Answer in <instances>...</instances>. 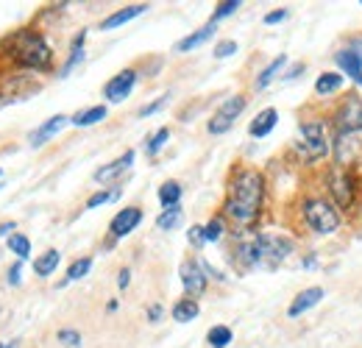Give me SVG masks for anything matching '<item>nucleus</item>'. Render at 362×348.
I'll use <instances>...</instances> for the list:
<instances>
[{
    "label": "nucleus",
    "instance_id": "f257e3e1",
    "mask_svg": "<svg viewBox=\"0 0 362 348\" xmlns=\"http://www.w3.org/2000/svg\"><path fill=\"white\" fill-rule=\"evenodd\" d=\"M265 190H268L265 176L257 167H237L229 179L223 218L240 229L254 226L262 215V207H265Z\"/></svg>",
    "mask_w": 362,
    "mask_h": 348
},
{
    "label": "nucleus",
    "instance_id": "f03ea898",
    "mask_svg": "<svg viewBox=\"0 0 362 348\" xmlns=\"http://www.w3.org/2000/svg\"><path fill=\"white\" fill-rule=\"evenodd\" d=\"M293 248H295L293 237L259 232V234H251V237H240V243L234 248V262L243 270H251V268L273 270L293 254Z\"/></svg>",
    "mask_w": 362,
    "mask_h": 348
},
{
    "label": "nucleus",
    "instance_id": "7ed1b4c3",
    "mask_svg": "<svg viewBox=\"0 0 362 348\" xmlns=\"http://www.w3.org/2000/svg\"><path fill=\"white\" fill-rule=\"evenodd\" d=\"M329 120L326 117H309L298 123V139L293 142L295 156L304 164H318L326 156H331V134H329Z\"/></svg>",
    "mask_w": 362,
    "mask_h": 348
},
{
    "label": "nucleus",
    "instance_id": "20e7f679",
    "mask_svg": "<svg viewBox=\"0 0 362 348\" xmlns=\"http://www.w3.org/2000/svg\"><path fill=\"white\" fill-rule=\"evenodd\" d=\"M9 53H12V59H15L20 67H28V70L45 73V70H51V64H53V51H51V45L45 42L42 34H37V31H31V28L17 31V34L9 40Z\"/></svg>",
    "mask_w": 362,
    "mask_h": 348
},
{
    "label": "nucleus",
    "instance_id": "39448f33",
    "mask_svg": "<svg viewBox=\"0 0 362 348\" xmlns=\"http://www.w3.org/2000/svg\"><path fill=\"white\" fill-rule=\"evenodd\" d=\"M301 218H304V226L320 237H329L343 226L340 209L326 195H307L301 201Z\"/></svg>",
    "mask_w": 362,
    "mask_h": 348
},
{
    "label": "nucleus",
    "instance_id": "423d86ee",
    "mask_svg": "<svg viewBox=\"0 0 362 348\" xmlns=\"http://www.w3.org/2000/svg\"><path fill=\"white\" fill-rule=\"evenodd\" d=\"M326 190L331 195V204L343 212L354 209L356 204V193H359V182H356V173L348 167H337L331 164L326 170Z\"/></svg>",
    "mask_w": 362,
    "mask_h": 348
},
{
    "label": "nucleus",
    "instance_id": "0eeeda50",
    "mask_svg": "<svg viewBox=\"0 0 362 348\" xmlns=\"http://www.w3.org/2000/svg\"><path fill=\"white\" fill-rule=\"evenodd\" d=\"M331 159H334L337 167L354 170L362 162V139H359V134H354V131H334Z\"/></svg>",
    "mask_w": 362,
    "mask_h": 348
},
{
    "label": "nucleus",
    "instance_id": "6e6552de",
    "mask_svg": "<svg viewBox=\"0 0 362 348\" xmlns=\"http://www.w3.org/2000/svg\"><path fill=\"white\" fill-rule=\"evenodd\" d=\"M245 106H248V98L245 95H232V98H226L218 109H215V114L209 117V123H207V131L209 134H226L232 125H234V120L245 112Z\"/></svg>",
    "mask_w": 362,
    "mask_h": 348
},
{
    "label": "nucleus",
    "instance_id": "1a4fd4ad",
    "mask_svg": "<svg viewBox=\"0 0 362 348\" xmlns=\"http://www.w3.org/2000/svg\"><path fill=\"white\" fill-rule=\"evenodd\" d=\"M334 131H354V134H362V98L359 95H348L337 103V109L331 112V120Z\"/></svg>",
    "mask_w": 362,
    "mask_h": 348
},
{
    "label": "nucleus",
    "instance_id": "9d476101",
    "mask_svg": "<svg viewBox=\"0 0 362 348\" xmlns=\"http://www.w3.org/2000/svg\"><path fill=\"white\" fill-rule=\"evenodd\" d=\"M334 64L343 76H348V81L362 89V42H348L345 48H340L334 53Z\"/></svg>",
    "mask_w": 362,
    "mask_h": 348
},
{
    "label": "nucleus",
    "instance_id": "9b49d317",
    "mask_svg": "<svg viewBox=\"0 0 362 348\" xmlns=\"http://www.w3.org/2000/svg\"><path fill=\"white\" fill-rule=\"evenodd\" d=\"M178 273H181V284H184V293H187L190 298H201V295L207 293L209 276H207L201 259H184V262H181V268H178Z\"/></svg>",
    "mask_w": 362,
    "mask_h": 348
},
{
    "label": "nucleus",
    "instance_id": "f8f14e48",
    "mask_svg": "<svg viewBox=\"0 0 362 348\" xmlns=\"http://www.w3.org/2000/svg\"><path fill=\"white\" fill-rule=\"evenodd\" d=\"M137 70L134 67H128V70H120L117 76H112L109 81H106V87H103V98L109 101V103H123L131 92H134V87H137Z\"/></svg>",
    "mask_w": 362,
    "mask_h": 348
},
{
    "label": "nucleus",
    "instance_id": "ddd939ff",
    "mask_svg": "<svg viewBox=\"0 0 362 348\" xmlns=\"http://www.w3.org/2000/svg\"><path fill=\"white\" fill-rule=\"evenodd\" d=\"M139 223H142V209H139V207H126V209H120V212L112 218L109 234H112V240H123V237H128Z\"/></svg>",
    "mask_w": 362,
    "mask_h": 348
},
{
    "label": "nucleus",
    "instance_id": "4468645a",
    "mask_svg": "<svg viewBox=\"0 0 362 348\" xmlns=\"http://www.w3.org/2000/svg\"><path fill=\"white\" fill-rule=\"evenodd\" d=\"M323 295H326L323 287H307V290H301V293L290 301V306H287V317H301L304 312H309L312 306H318V304L323 301Z\"/></svg>",
    "mask_w": 362,
    "mask_h": 348
},
{
    "label": "nucleus",
    "instance_id": "2eb2a0df",
    "mask_svg": "<svg viewBox=\"0 0 362 348\" xmlns=\"http://www.w3.org/2000/svg\"><path fill=\"white\" fill-rule=\"evenodd\" d=\"M134 150H126L120 159H114V162H109V164H103V167H98L95 170V182L98 184H106V182H114V179H120L123 173H128L131 170V164H134Z\"/></svg>",
    "mask_w": 362,
    "mask_h": 348
},
{
    "label": "nucleus",
    "instance_id": "dca6fc26",
    "mask_svg": "<svg viewBox=\"0 0 362 348\" xmlns=\"http://www.w3.org/2000/svg\"><path fill=\"white\" fill-rule=\"evenodd\" d=\"M145 12H148V3H134V6H126V9L114 12V15H109V17L101 23V31H114V28H120V26L131 23L134 17L145 15Z\"/></svg>",
    "mask_w": 362,
    "mask_h": 348
},
{
    "label": "nucleus",
    "instance_id": "f3484780",
    "mask_svg": "<svg viewBox=\"0 0 362 348\" xmlns=\"http://www.w3.org/2000/svg\"><path fill=\"white\" fill-rule=\"evenodd\" d=\"M276 123H279V112H276L273 106H268V109H262V112L251 120L248 134H251L254 139H262V137H268V134L276 128Z\"/></svg>",
    "mask_w": 362,
    "mask_h": 348
},
{
    "label": "nucleus",
    "instance_id": "a211bd4d",
    "mask_svg": "<svg viewBox=\"0 0 362 348\" xmlns=\"http://www.w3.org/2000/svg\"><path fill=\"white\" fill-rule=\"evenodd\" d=\"M70 123V117H64V114H53L51 120H45L34 134H31V148H40V145H45L51 137H56L64 125Z\"/></svg>",
    "mask_w": 362,
    "mask_h": 348
},
{
    "label": "nucleus",
    "instance_id": "6ab92c4d",
    "mask_svg": "<svg viewBox=\"0 0 362 348\" xmlns=\"http://www.w3.org/2000/svg\"><path fill=\"white\" fill-rule=\"evenodd\" d=\"M215 23H207L204 28H198V31H193V34H187L184 40H178L175 42V53H190V51H196V48H201L204 42H209L212 37H215Z\"/></svg>",
    "mask_w": 362,
    "mask_h": 348
},
{
    "label": "nucleus",
    "instance_id": "aec40b11",
    "mask_svg": "<svg viewBox=\"0 0 362 348\" xmlns=\"http://www.w3.org/2000/svg\"><path fill=\"white\" fill-rule=\"evenodd\" d=\"M343 84H345V76H343V73L326 70V73H320L318 81H315V95H318V98H331V95H337V92L343 89Z\"/></svg>",
    "mask_w": 362,
    "mask_h": 348
},
{
    "label": "nucleus",
    "instance_id": "412c9836",
    "mask_svg": "<svg viewBox=\"0 0 362 348\" xmlns=\"http://www.w3.org/2000/svg\"><path fill=\"white\" fill-rule=\"evenodd\" d=\"M198 312H201V306H198V298H178L175 304H173V309H170V315H173V320L175 323H190V320H196L198 317Z\"/></svg>",
    "mask_w": 362,
    "mask_h": 348
},
{
    "label": "nucleus",
    "instance_id": "4be33fe9",
    "mask_svg": "<svg viewBox=\"0 0 362 348\" xmlns=\"http://www.w3.org/2000/svg\"><path fill=\"white\" fill-rule=\"evenodd\" d=\"M284 67H287V56L282 53V56H276V59H273V62H270L265 70H259V76H257V84H254V87H257V89H265V87H270V84H273V81L282 76V70H284Z\"/></svg>",
    "mask_w": 362,
    "mask_h": 348
},
{
    "label": "nucleus",
    "instance_id": "5701e85b",
    "mask_svg": "<svg viewBox=\"0 0 362 348\" xmlns=\"http://www.w3.org/2000/svg\"><path fill=\"white\" fill-rule=\"evenodd\" d=\"M59 262H62V254H59L56 248H51V251L40 254V256L34 259V273H37V276H42V279H48V276L59 268Z\"/></svg>",
    "mask_w": 362,
    "mask_h": 348
},
{
    "label": "nucleus",
    "instance_id": "b1692460",
    "mask_svg": "<svg viewBox=\"0 0 362 348\" xmlns=\"http://www.w3.org/2000/svg\"><path fill=\"white\" fill-rule=\"evenodd\" d=\"M101 120H106V106H89V109L76 112V114L70 117V123H73V125H78V128L95 125V123H101Z\"/></svg>",
    "mask_w": 362,
    "mask_h": 348
},
{
    "label": "nucleus",
    "instance_id": "393cba45",
    "mask_svg": "<svg viewBox=\"0 0 362 348\" xmlns=\"http://www.w3.org/2000/svg\"><path fill=\"white\" fill-rule=\"evenodd\" d=\"M181 184L178 182H164L162 187H159V204L164 207V209H170V207H178V201H181Z\"/></svg>",
    "mask_w": 362,
    "mask_h": 348
},
{
    "label": "nucleus",
    "instance_id": "a878e982",
    "mask_svg": "<svg viewBox=\"0 0 362 348\" xmlns=\"http://www.w3.org/2000/svg\"><path fill=\"white\" fill-rule=\"evenodd\" d=\"M232 340H234V331H232L229 326H223V323H218V326H212V329L207 331L209 348H226Z\"/></svg>",
    "mask_w": 362,
    "mask_h": 348
},
{
    "label": "nucleus",
    "instance_id": "bb28decb",
    "mask_svg": "<svg viewBox=\"0 0 362 348\" xmlns=\"http://www.w3.org/2000/svg\"><path fill=\"white\" fill-rule=\"evenodd\" d=\"M181 218H184V212H181V207H170V209H162V215L156 218V229L159 232H173Z\"/></svg>",
    "mask_w": 362,
    "mask_h": 348
},
{
    "label": "nucleus",
    "instance_id": "cd10ccee",
    "mask_svg": "<svg viewBox=\"0 0 362 348\" xmlns=\"http://www.w3.org/2000/svg\"><path fill=\"white\" fill-rule=\"evenodd\" d=\"M167 139H170V128H167V125L156 128V131L148 137V142H145V153H148V156H156V153L167 145Z\"/></svg>",
    "mask_w": 362,
    "mask_h": 348
},
{
    "label": "nucleus",
    "instance_id": "c85d7f7f",
    "mask_svg": "<svg viewBox=\"0 0 362 348\" xmlns=\"http://www.w3.org/2000/svg\"><path fill=\"white\" fill-rule=\"evenodd\" d=\"M223 234H226V218H223V215H215V218L204 226V237H207V243H221Z\"/></svg>",
    "mask_w": 362,
    "mask_h": 348
},
{
    "label": "nucleus",
    "instance_id": "c756f323",
    "mask_svg": "<svg viewBox=\"0 0 362 348\" xmlns=\"http://www.w3.org/2000/svg\"><path fill=\"white\" fill-rule=\"evenodd\" d=\"M9 251L17 254V259L23 262V259L31 256V240H28L26 234H12V237H9Z\"/></svg>",
    "mask_w": 362,
    "mask_h": 348
},
{
    "label": "nucleus",
    "instance_id": "7c9ffc66",
    "mask_svg": "<svg viewBox=\"0 0 362 348\" xmlns=\"http://www.w3.org/2000/svg\"><path fill=\"white\" fill-rule=\"evenodd\" d=\"M92 270V256H81L67 268V281H78Z\"/></svg>",
    "mask_w": 362,
    "mask_h": 348
},
{
    "label": "nucleus",
    "instance_id": "2f4dec72",
    "mask_svg": "<svg viewBox=\"0 0 362 348\" xmlns=\"http://www.w3.org/2000/svg\"><path fill=\"white\" fill-rule=\"evenodd\" d=\"M240 6H243V3H240V0H223V3H218V9L212 12V20H209V23H215V26H218L221 20H226V17H232V15H234V12L240 9Z\"/></svg>",
    "mask_w": 362,
    "mask_h": 348
},
{
    "label": "nucleus",
    "instance_id": "473e14b6",
    "mask_svg": "<svg viewBox=\"0 0 362 348\" xmlns=\"http://www.w3.org/2000/svg\"><path fill=\"white\" fill-rule=\"evenodd\" d=\"M117 198H120V187H117V190H98L95 195H89L87 209H98V207H103V204H109V201H117Z\"/></svg>",
    "mask_w": 362,
    "mask_h": 348
},
{
    "label": "nucleus",
    "instance_id": "72a5a7b5",
    "mask_svg": "<svg viewBox=\"0 0 362 348\" xmlns=\"http://www.w3.org/2000/svg\"><path fill=\"white\" fill-rule=\"evenodd\" d=\"M81 62H84V48H81V51H70V59H67L64 67L59 70V78H67V76H70Z\"/></svg>",
    "mask_w": 362,
    "mask_h": 348
},
{
    "label": "nucleus",
    "instance_id": "f704fd0d",
    "mask_svg": "<svg viewBox=\"0 0 362 348\" xmlns=\"http://www.w3.org/2000/svg\"><path fill=\"white\" fill-rule=\"evenodd\" d=\"M56 340H59L62 345H67V348H78V345H81V334H78L76 329H59Z\"/></svg>",
    "mask_w": 362,
    "mask_h": 348
},
{
    "label": "nucleus",
    "instance_id": "c9c22d12",
    "mask_svg": "<svg viewBox=\"0 0 362 348\" xmlns=\"http://www.w3.org/2000/svg\"><path fill=\"white\" fill-rule=\"evenodd\" d=\"M237 53V42L234 40H223V42H218L215 45V59H229V56H234Z\"/></svg>",
    "mask_w": 362,
    "mask_h": 348
},
{
    "label": "nucleus",
    "instance_id": "e433bc0d",
    "mask_svg": "<svg viewBox=\"0 0 362 348\" xmlns=\"http://www.w3.org/2000/svg\"><path fill=\"white\" fill-rule=\"evenodd\" d=\"M167 98H170V95H162V98H156L153 103L142 106V109H139V117H150V114H156V112H159V109H162V106L167 103Z\"/></svg>",
    "mask_w": 362,
    "mask_h": 348
},
{
    "label": "nucleus",
    "instance_id": "4c0bfd02",
    "mask_svg": "<svg viewBox=\"0 0 362 348\" xmlns=\"http://www.w3.org/2000/svg\"><path fill=\"white\" fill-rule=\"evenodd\" d=\"M187 240L196 245V248H201V245H207V237H204V226H193L190 232H187Z\"/></svg>",
    "mask_w": 362,
    "mask_h": 348
},
{
    "label": "nucleus",
    "instance_id": "58836bf2",
    "mask_svg": "<svg viewBox=\"0 0 362 348\" xmlns=\"http://www.w3.org/2000/svg\"><path fill=\"white\" fill-rule=\"evenodd\" d=\"M290 17V12L287 9H276V12H268L265 15V26H276V23H284Z\"/></svg>",
    "mask_w": 362,
    "mask_h": 348
},
{
    "label": "nucleus",
    "instance_id": "ea45409f",
    "mask_svg": "<svg viewBox=\"0 0 362 348\" xmlns=\"http://www.w3.org/2000/svg\"><path fill=\"white\" fill-rule=\"evenodd\" d=\"M128 284H131V270H128V268H123V270H120V276H117V287H120V290H126Z\"/></svg>",
    "mask_w": 362,
    "mask_h": 348
},
{
    "label": "nucleus",
    "instance_id": "a19ab883",
    "mask_svg": "<svg viewBox=\"0 0 362 348\" xmlns=\"http://www.w3.org/2000/svg\"><path fill=\"white\" fill-rule=\"evenodd\" d=\"M304 70H307V64H295L293 70H287V73H284V81H295V78H298Z\"/></svg>",
    "mask_w": 362,
    "mask_h": 348
},
{
    "label": "nucleus",
    "instance_id": "79ce46f5",
    "mask_svg": "<svg viewBox=\"0 0 362 348\" xmlns=\"http://www.w3.org/2000/svg\"><path fill=\"white\" fill-rule=\"evenodd\" d=\"M159 317H162V306L153 304V306L148 309V320H150V323H159Z\"/></svg>",
    "mask_w": 362,
    "mask_h": 348
},
{
    "label": "nucleus",
    "instance_id": "37998d69",
    "mask_svg": "<svg viewBox=\"0 0 362 348\" xmlns=\"http://www.w3.org/2000/svg\"><path fill=\"white\" fill-rule=\"evenodd\" d=\"M9 284H20V265H15L9 270Z\"/></svg>",
    "mask_w": 362,
    "mask_h": 348
},
{
    "label": "nucleus",
    "instance_id": "c03bdc74",
    "mask_svg": "<svg viewBox=\"0 0 362 348\" xmlns=\"http://www.w3.org/2000/svg\"><path fill=\"white\" fill-rule=\"evenodd\" d=\"M9 232H15V223H0V234H3V237H12Z\"/></svg>",
    "mask_w": 362,
    "mask_h": 348
},
{
    "label": "nucleus",
    "instance_id": "a18cd8bd",
    "mask_svg": "<svg viewBox=\"0 0 362 348\" xmlns=\"http://www.w3.org/2000/svg\"><path fill=\"white\" fill-rule=\"evenodd\" d=\"M315 262H318V259H315V254H309V256H307L301 265H304V268H315Z\"/></svg>",
    "mask_w": 362,
    "mask_h": 348
},
{
    "label": "nucleus",
    "instance_id": "49530a36",
    "mask_svg": "<svg viewBox=\"0 0 362 348\" xmlns=\"http://www.w3.org/2000/svg\"><path fill=\"white\" fill-rule=\"evenodd\" d=\"M0 348H17L15 342H0Z\"/></svg>",
    "mask_w": 362,
    "mask_h": 348
},
{
    "label": "nucleus",
    "instance_id": "de8ad7c7",
    "mask_svg": "<svg viewBox=\"0 0 362 348\" xmlns=\"http://www.w3.org/2000/svg\"><path fill=\"white\" fill-rule=\"evenodd\" d=\"M359 3H362V0H359Z\"/></svg>",
    "mask_w": 362,
    "mask_h": 348
}]
</instances>
